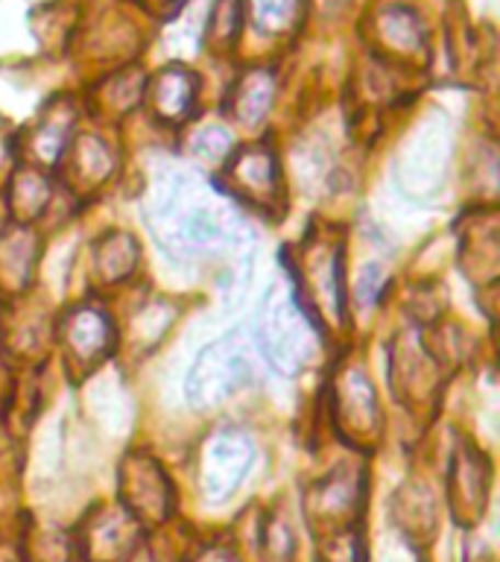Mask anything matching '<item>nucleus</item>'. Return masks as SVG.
<instances>
[{
  "label": "nucleus",
  "mask_w": 500,
  "mask_h": 562,
  "mask_svg": "<svg viewBox=\"0 0 500 562\" xmlns=\"http://www.w3.org/2000/svg\"><path fill=\"white\" fill-rule=\"evenodd\" d=\"M184 188H173V196L152 211L158 240L179 255H205L228 244L235 217L223 205L208 202L205 191L191 179H182Z\"/></svg>",
  "instance_id": "nucleus-1"
},
{
  "label": "nucleus",
  "mask_w": 500,
  "mask_h": 562,
  "mask_svg": "<svg viewBox=\"0 0 500 562\" xmlns=\"http://www.w3.org/2000/svg\"><path fill=\"white\" fill-rule=\"evenodd\" d=\"M249 358H246L243 346H237V337L211 346L202 351L196 367L188 381V395L196 407H214V404L226 402L228 395L243 390L249 384Z\"/></svg>",
  "instance_id": "nucleus-2"
},
{
  "label": "nucleus",
  "mask_w": 500,
  "mask_h": 562,
  "mask_svg": "<svg viewBox=\"0 0 500 562\" xmlns=\"http://www.w3.org/2000/svg\"><path fill=\"white\" fill-rule=\"evenodd\" d=\"M252 463V442L237 430H219L205 442L200 486L208 501H226L240 486Z\"/></svg>",
  "instance_id": "nucleus-3"
},
{
  "label": "nucleus",
  "mask_w": 500,
  "mask_h": 562,
  "mask_svg": "<svg viewBox=\"0 0 500 562\" xmlns=\"http://www.w3.org/2000/svg\"><path fill=\"white\" fill-rule=\"evenodd\" d=\"M196 100V77L188 68H164L149 79L147 105L156 112L158 121L179 123L184 121Z\"/></svg>",
  "instance_id": "nucleus-4"
},
{
  "label": "nucleus",
  "mask_w": 500,
  "mask_h": 562,
  "mask_svg": "<svg viewBox=\"0 0 500 562\" xmlns=\"http://www.w3.org/2000/svg\"><path fill=\"white\" fill-rule=\"evenodd\" d=\"M231 173L240 188V196L249 202L270 200V193L279 191V167L266 147L243 149L237 161H231Z\"/></svg>",
  "instance_id": "nucleus-5"
},
{
  "label": "nucleus",
  "mask_w": 500,
  "mask_h": 562,
  "mask_svg": "<svg viewBox=\"0 0 500 562\" xmlns=\"http://www.w3.org/2000/svg\"><path fill=\"white\" fill-rule=\"evenodd\" d=\"M65 340H68L70 355H77L82 360L96 358L100 351L109 349L112 328H109V319L100 311L82 307V311H73L68 323H65Z\"/></svg>",
  "instance_id": "nucleus-6"
},
{
  "label": "nucleus",
  "mask_w": 500,
  "mask_h": 562,
  "mask_svg": "<svg viewBox=\"0 0 500 562\" xmlns=\"http://www.w3.org/2000/svg\"><path fill=\"white\" fill-rule=\"evenodd\" d=\"M272 94H275V82H272L270 70H252L240 79L235 91V114L237 121L258 123L263 114L270 112Z\"/></svg>",
  "instance_id": "nucleus-7"
},
{
  "label": "nucleus",
  "mask_w": 500,
  "mask_h": 562,
  "mask_svg": "<svg viewBox=\"0 0 500 562\" xmlns=\"http://www.w3.org/2000/svg\"><path fill=\"white\" fill-rule=\"evenodd\" d=\"M380 33H384L386 42L395 44L398 50H416V47H421V26L410 9H386L384 15H380Z\"/></svg>",
  "instance_id": "nucleus-8"
},
{
  "label": "nucleus",
  "mask_w": 500,
  "mask_h": 562,
  "mask_svg": "<svg viewBox=\"0 0 500 562\" xmlns=\"http://www.w3.org/2000/svg\"><path fill=\"white\" fill-rule=\"evenodd\" d=\"M249 7H252L254 26L261 33L275 35L293 26L298 12V0H249Z\"/></svg>",
  "instance_id": "nucleus-9"
},
{
  "label": "nucleus",
  "mask_w": 500,
  "mask_h": 562,
  "mask_svg": "<svg viewBox=\"0 0 500 562\" xmlns=\"http://www.w3.org/2000/svg\"><path fill=\"white\" fill-rule=\"evenodd\" d=\"M240 30V0H217L211 33L219 35V44L231 42Z\"/></svg>",
  "instance_id": "nucleus-10"
},
{
  "label": "nucleus",
  "mask_w": 500,
  "mask_h": 562,
  "mask_svg": "<svg viewBox=\"0 0 500 562\" xmlns=\"http://www.w3.org/2000/svg\"><path fill=\"white\" fill-rule=\"evenodd\" d=\"M380 270L377 267H363V272H360V284H357V296L360 302H366V305H372L375 302V293L380 290Z\"/></svg>",
  "instance_id": "nucleus-11"
}]
</instances>
